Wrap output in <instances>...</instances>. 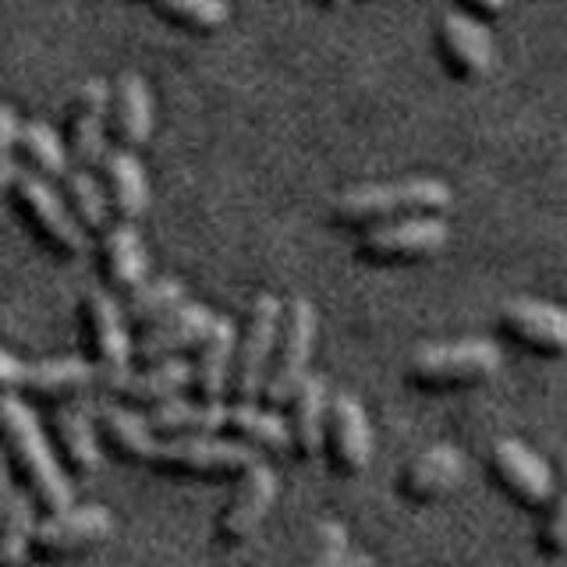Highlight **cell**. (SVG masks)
I'll return each instance as SVG.
<instances>
[{"label":"cell","instance_id":"1","mask_svg":"<svg viewBox=\"0 0 567 567\" xmlns=\"http://www.w3.org/2000/svg\"><path fill=\"white\" fill-rule=\"evenodd\" d=\"M0 451H4L18 486L35 507L47 514H61L71 507V501H75L71 478L58 465L50 436L43 433L29 401L18 394L0 398Z\"/></svg>","mask_w":567,"mask_h":567},{"label":"cell","instance_id":"2","mask_svg":"<svg viewBox=\"0 0 567 567\" xmlns=\"http://www.w3.org/2000/svg\"><path fill=\"white\" fill-rule=\"evenodd\" d=\"M454 195L436 177H401V182L344 188L330 199L327 217L337 230L362 235L369 227L394 224L408 217H443Z\"/></svg>","mask_w":567,"mask_h":567},{"label":"cell","instance_id":"3","mask_svg":"<svg viewBox=\"0 0 567 567\" xmlns=\"http://www.w3.org/2000/svg\"><path fill=\"white\" fill-rule=\"evenodd\" d=\"M504 365V354L486 337H457V341L419 344L404 362V383L419 394H461L486 386Z\"/></svg>","mask_w":567,"mask_h":567},{"label":"cell","instance_id":"4","mask_svg":"<svg viewBox=\"0 0 567 567\" xmlns=\"http://www.w3.org/2000/svg\"><path fill=\"white\" fill-rule=\"evenodd\" d=\"M316 330H319V319H316V309L309 298L284 301L270 372H266L262 398H259L262 408L280 412V408H288V401L295 398V390L306 383L312 348H316Z\"/></svg>","mask_w":567,"mask_h":567},{"label":"cell","instance_id":"5","mask_svg":"<svg viewBox=\"0 0 567 567\" xmlns=\"http://www.w3.org/2000/svg\"><path fill=\"white\" fill-rule=\"evenodd\" d=\"M259 465V454L220 436H177L156 440L150 468L171 478H203V483H238Z\"/></svg>","mask_w":567,"mask_h":567},{"label":"cell","instance_id":"6","mask_svg":"<svg viewBox=\"0 0 567 567\" xmlns=\"http://www.w3.org/2000/svg\"><path fill=\"white\" fill-rule=\"evenodd\" d=\"M451 241V227L443 217H408L362 230L351 245L354 262L369 270H401L440 256Z\"/></svg>","mask_w":567,"mask_h":567},{"label":"cell","instance_id":"7","mask_svg":"<svg viewBox=\"0 0 567 567\" xmlns=\"http://www.w3.org/2000/svg\"><path fill=\"white\" fill-rule=\"evenodd\" d=\"M280 312L284 301L274 295H256L252 306H248L235 341V365H230V386H227L230 404H259L266 372H270V359H274L277 330H280Z\"/></svg>","mask_w":567,"mask_h":567},{"label":"cell","instance_id":"8","mask_svg":"<svg viewBox=\"0 0 567 567\" xmlns=\"http://www.w3.org/2000/svg\"><path fill=\"white\" fill-rule=\"evenodd\" d=\"M11 199L29 224L32 238H40L47 252L61 259H79L85 252V230L71 217L68 203L50 188V182L35 177L32 171H18Z\"/></svg>","mask_w":567,"mask_h":567},{"label":"cell","instance_id":"9","mask_svg":"<svg viewBox=\"0 0 567 567\" xmlns=\"http://www.w3.org/2000/svg\"><path fill=\"white\" fill-rule=\"evenodd\" d=\"M79 330H82V359L100 372V383L124 377L132 365V330L124 323L121 306L103 291H85L79 301Z\"/></svg>","mask_w":567,"mask_h":567},{"label":"cell","instance_id":"10","mask_svg":"<svg viewBox=\"0 0 567 567\" xmlns=\"http://www.w3.org/2000/svg\"><path fill=\"white\" fill-rule=\"evenodd\" d=\"M114 532V514L100 507V504H71L61 514H47V518L35 525L32 532V546L29 557L40 564H64L75 560L89 549H96L100 543L111 539Z\"/></svg>","mask_w":567,"mask_h":567},{"label":"cell","instance_id":"11","mask_svg":"<svg viewBox=\"0 0 567 567\" xmlns=\"http://www.w3.org/2000/svg\"><path fill=\"white\" fill-rule=\"evenodd\" d=\"M319 457L330 475L337 478H359L369 461H372V425L362 401L354 394L337 390L330 394V412H327V430H323V447Z\"/></svg>","mask_w":567,"mask_h":567},{"label":"cell","instance_id":"12","mask_svg":"<svg viewBox=\"0 0 567 567\" xmlns=\"http://www.w3.org/2000/svg\"><path fill=\"white\" fill-rule=\"evenodd\" d=\"M486 478L514 507L539 511L554 493V468L522 440H496L486 454Z\"/></svg>","mask_w":567,"mask_h":567},{"label":"cell","instance_id":"13","mask_svg":"<svg viewBox=\"0 0 567 567\" xmlns=\"http://www.w3.org/2000/svg\"><path fill=\"white\" fill-rule=\"evenodd\" d=\"M496 333L511 348L536 359H564L567 354V309L554 301L514 298L496 316Z\"/></svg>","mask_w":567,"mask_h":567},{"label":"cell","instance_id":"14","mask_svg":"<svg viewBox=\"0 0 567 567\" xmlns=\"http://www.w3.org/2000/svg\"><path fill=\"white\" fill-rule=\"evenodd\" d=\"M277 489H280V483H277L270 465H262L259 461V465L248 468L235 483V493L227 496L220 514L213 518V543H217L220 549L245 546L259 532L266 514L274 511Z\"/></svg>","mask_w":567,"mask_h":567},{"label":"cell","instance_id":"15","mask_svg":"<svg viewBox=\"0 0 567 567\" xmlns=\"http://www.w3.org/2000/svg\"><path fill=\"white\" fill-rule=\"evenodd\" d=\"M465 483V454L451 443L422 447L398 468L394 493L412 507H433Z\"/></svg>","mask_w":567,"mask_h":567},{"label":"cell","instance_id":"16","mask_svg":"<svg viewBox=\"0 0 567 567\" xmlns=\"http://www.w3.org/2000/svg\"><path fill=\"white\" fill-rule=\"evenodd\" d=\"M50 447L68 478H89L103 465V443L96 430V408L75 398L53 408L50 415Z\"/></svg>","mask_w":567,"mask_h":567},{"label":"cell","instance_id":"17","mask_svg":"<svg viewBox=\"0 0 567 567\" xmlns=\"http://www.w3.org/2000/svg\"><path fill=\"white\" fill-rule=\"evenodd\" d=\"M436 61L454 82H478L493 64L489 29L465 11H451L436 22Z\"/></svg>","mask_w":567,"mask_h":567},{"label":"cell","instance_id":"18","mask_svg":"<svg viewBox=\"0 0 567 567\" xmlns=\"http://www.w3.org/2000/svg\"><path fill=\"white\" fill-rule=\"evenodd\" d=\"M106 128H111V85L103 79H89L71 100L68 114V156L75 159V167L89 171L103 164Z\"/></svg>","mask_w":567,"mask_h":567},{"label":"cell","instance_id":"19","mask_svg":"<svg viewBox=\"0 0 567 567\" xmlns=\"http://www.w3.org/2000/svg\"><path fill=\"white\" fill-rule=\"evenodd\" d=\"M213 323H217V312L213 309L195 306V301H182V306H177L171 316L159 319L156 327H150L146 333L135 337L132 359H138L142 365L182 359V351L199 348L206 341Z\"/></svg>","mask_w":567,"mask_h":567},{"label":"cell","instance_id":"20","mask_svg":"<svg viewBox=\"0 0 567 567\" xmlns=\"http://www.w3.org/2000/svg\"><path fill=\"white\" fill-rule=\"evenodd\" d=\"M192 390V365L185 359H171V362H153L146 369H128L124 377L106 383V398L114 404L135 408V412H153L159 404H171Z\"/></svg>","mask_w":567,"mask_h":567},{"label":"cell","instance_id":"21","mask_svg":"<svg viewBox=\"0 0 567 567\" xmlns=\"http://www.w3.org/2000/svg\"><path fill=\"white\" fill-rule=\"evenodd\" d=\"M330 383L319 372H309L306 383L295 390V398L284 408V425H288V443L291 454L309 465L319 461V447H323V430H327V412H330Z\"/></svg>","mask_w":567,"mask_h":567},{"label":"cell","instance_id":"22","mask_svg":"<svg viewBox=\"0 0 567 567\" xmlns=\"http://www.w3.org/2000/svg\"><path fill=\"white\" fill-rule=\"evenodd\" d=\"M235 341L238 327L235 319L217 316V323L206 333V341L195 348L192 362V401L203 404H224L230 386V365H235Z\"/></svg>","mask_w":567,"mask_h":567},{"label":"cell","instance_id":"23","mask_svg":"<svg viewBox=\"0 0 567 567\" xmlns=\"http://www.w3.org/2000/svg\"><path fill=\"white\" fill-rule=\"evenodd\" d=\"M96 259H100V277L111 291H135L146 284L150 274V256H146V245H142L135 224H111L100 235V248H96Z\"/></svg>","mask_w":567,"mask_h":567},{"label":"cell","instance_id":"24","mask_svg":"<svg viewBox=\"0 0 567 567\" xmlns=\"http://www.w3.org/2000/svg\"><path fill=\"white\" fill-rule=\"evenodd\" d=\"M100 383V372L89 365L85 359H43V362H29L25 365V383L22 394L25 401H40V404H64L82 398L85 390H93Z\"/></svg>","mask_w":567,"mask_h":567},{"label":"cell","instance_id":"25","mask_svg":"<svg viewBox=\"0 0 567 567\" xmlns=\"http://www.w3.org/2000/svg\"><path fill=\"white\" fill-rule=\"evenodd\" d=\"M96 430H100V443L103 451H111L114 457H121L124 465H142L150 468V457L156 447V433L150 430L146 412H135V408H124L114 401L96 404Z\"/></svg>","mask_w":567,"mask_h":567},{"label":"cell","instance_id":"26","mask_svg":"<svg viewBox=\"0 0 567 567\" xmlns=\"http://www.w3.org/2000/svg\"><path fill=\"white\" fill-rule=\"evenodd\" d=\"M111 135L117 138V150H138L153 135V96L150 85L135 71L117 75L111 89Z\"/></svg>","mask_w":567,"mask_h":567},{"label":"cell","instance_id":"27","mask_svg":"<svg viewBox=\"0 0 567 567\" xmlns=\"http://www.w3.org/2000/svg\"><path fill=\"white\" fill-rule=\"evenodd\" d=\"M103 192L106 206L121 224H135L150 206V185L146 171L128 150H111L103 156Z\"/></svg>","mask_w":567,"mask_h":567},{"label":"cell","instance_id":"28","mask_svg":"<svg viewBox=\"0 0 567 567\" xmlns=\"http://www.w3.org/2000/svg\"><path fill=\"white\" fill-rule=\"evenodd\" d=\"M227 440L256 454H288V425L280 412H270L262 404H230L227 401Z\"/></svg>","mask_w":567,"mask_h":567},{"label":"cell","instance_id":"29","mask_svg":"<svg viewBox=\"0 0 567 567\" xmlns=\"http://www.w3.org/2000/svg\"><path fill=\"white\" fill-rule=\"evenodd\" d=\"M182 301H185L182 280L156 277V280H146L142 288H135L128 295V301L121 306V316H124V323H128V330L146 333L150 327H156L159 319L171 316L177 306H182Z\"/></svg>","mask_w":567,"mask_h":567},{"label":"cell","instance_id":"30","mask_svg":"<svg viewBox=\"0 0 567 567\" xmlns=\"http://www.w3.org/2000/svg\"><path fill=\"white\" fill-rule=\"evenodd\" d=\"M18 153H22L25 167L50 182V177H61L71 171L68 167V150L61 146L58 132L50 128L43 121H22V128H18Z\"/></svg>","mask_w":567,"mask_h":567},{"label":"cell","instance_id":"31","mask_svg":"<svg viewBox=\"0 0 567 567\" xmlns=\"http://www.w3.org/2000/svg\"><path fill=\"white\" fill-rule=\"evenodd\" d=\"M64 203L71 209V217L79 220L82 230H96L103 235L111 227V206H106V192L93 174L82 167H71L64 174Z\"/></svg>","mask_w":567,"mask_h":567},{"label":"cell","instance_id":"32","mask_svg":"<svg viewBox=\"0 0 567 567\" xmlns=\"http://www.w3.org/2000/svg\"><path fill=\"white\" fill-rule=\"evenodd\" d=\"M35 504L25 493H11V501L0 514V567H22L35 532Z\"/></svg>","mask_w":567,"mask_h":567},{"label":"cell","instance_id":"33","mask_svg":"<svg viewBox=\"0 0 567 567\" xmlns=\"http://www.w3.org/2000/svg\"><path fill=\"white\" fill-rule=\"evenodd\" d=\"M532 543H536V549L549 560L567 554V461L554 478L549 501L539 507V522H536V532H532Z\"/></svg>","mask_w":567,"mask_h":567},{"label":"cell","instance_id":"34","mask_svg":"<svg viewBox=\"0 0 567 567\" xmlns=\"http://www.w3.org/2000/svg\"><path fill=\"white\" fill-rule=\"evenodd\" d=\"M146 4L159 8L174 22H182L195 32H213L227 22V0H146Z\"/></svg>","mask_w":567,"mask_h":567},{"label":"cell","instance_id":"35","mask_svg":"<svg viewBox=\"0 0 567 567\" xmlns=\"http://www.w3.org/2000/svg\"><path fill=\"white\" fill-rule=\"evenodd\" d=\"M351 554V543H348V532L344 525L337 522H319L312 532V543H309V554L301 557L295 567H341Z\"/></svg>","mask_w":567,"mask_h":567},{"label":"cell","instance_id":"36","mask_svg":"<svg viewBox=\"0 0 567 567\" xmlns=\"http://www.w3.org/2000/svg\"><path fill=\"white\" fill-rule=\"evenodd\" d=\"M18 128L22 121L11 111V106L0 103V203L8 199L11 188H14V177H18Z\"/></svg>","mask_w":567,"mask_h":567},{"label":"cell","instance_id":"37","mask_svg":"<svg viewBox=\"0 0 567 567\" xmlns=\"http://www.w3.org/2000/svg\"><path fill=\"white\" fill-rule=\"evenodd\" d=\"M25 365H29V362H18L14 354H8L4 348H0V398H8V394H22Z\"/></svg>","mask_w":567,"mask_h":567},{"label":"cell","instance_id":"38","mask_svg":"<svg viewBox=\"0 0 567 567\" xmlns=\"http://www.w3.org/2000/svg\"><path fill=\"white\" fill-rule=\"evenodd\" d=\"M461 8H465V14L478 18V22H489V18H501L507 11L511 0H457Z\"/></svg>","mask_w":567,"mask_h":567},{"label":"cell","instance_id":"39","mask_svg":"<svg viewBox=\"0 0 567 567\" xmlns=\"http://www.w3.org/2000/svg\"><path fill=\"white\" fill-rule=\"evenodd\" d=\"M11 475H8V468L0 465V514H4V507H8V501H11Z\"/></svg>","mask_w":567,"mask_h":567},{"label":"cell","instance_id":"40","mask_svg":"<svg viewBox=\"0 0 567 567\" xmlns=\"http://www.w3.org/2000/svg\"><path fill=\"white\" fill-rule=\"evenodd\" d=\"M341 567H377V560H372L369 554H348V560Z\"/></svg>","mask_w":567,"mask_h":567},{"label":"cell","instance_id":"41","mask_svg":"<svg viewBox=\"0 0 567 567\" xmlns=\"http://www.w3.org/2000/svg\"><path fill=\"white\" fill-rule=\"evenodd\" d=\"M316 4H323V8H330V11H341L348 0H316Z\"/></svg>","mask_w":567,"mask_h":567}]
</instances>
